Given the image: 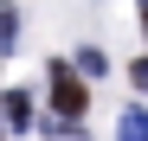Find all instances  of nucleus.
<instances>
[{
    "instance_id": "f257e3e1",
    "label": "nucleus",
    "mask_w": 148,
    "mask_h": 141,
    "mask_svg": "<svg viewBox=\"0 0 148 141\" xmlns=\"http://www.w3.org/2000/svg\"><path fill=\"white\" fill-rule=\"evenodd\" d=\"M52 109H58V122H64V128H77V122H84V109H90V90H84V77H77L64 58H52Z\"/></svg>"
},
{
    "instance_id": "f03ea898",
    "label": "nucleus",
    "mask_w": 148,
    "mask_h": 141,
    "mask_svg": "<svg viewBox=\"0 0 148 141\" xmlns=\"http://www.w3.org/2000/svg\"><path fill=\"white\" fill-rule=\"evenodd\" d=\"M0 122H13V128H32V96H26V90H13V96L0 103Z\"/></svg>"
},
{
    "instance_id": "7ed1b4c3",
    "label": "nucleus",
    "mask_w": 148,
    "mask_h": 141,
    "mask_svg": "<svg viewBox=\"0 0 148 141\" xmlns=\"http://www.w3.org/2000/svg\"><path fill=\"white\" fill-rule=\"evenodd\" d=\"M116 141H148V109H122V122H116Z\"/></svg>"
},
{
    "instance_id": "20e7f679",
    "label": "nucleus",
    "mask_w": 148,
    "mask_h": 141,
    "mask_svg": "<svg viewBox=\"0 0 148 141\" xmlns=\"http://www.w3.org/2000/svg\"><path fill=\"white\" fill-rule=\"evenodd\" d=\"M103 70H110V58L97 52V45H84L77 52V77H103Z\"/></svg>"
},
{
    "instance_id": "39448f33",
    "label": "nucleus",
    "mask_w": 148,
    "mask_h": 141,
    "mask_svg": "<svg viewBox=\"0 0 148 141\" xmlns=\"http://www.w3.org/2000/svg\"><path fill=\"white\" fill-rule=\"evenodd\" d=\"M13 39H19V13L0 7V52H13Z\"/></svg>"
},
{
    "instance_id": "423d86ee",
    "label": "nucleus",
    "mask_w": 148,
    "mask_h": 141,
    "mask_svg": "<svg viewBox=\"0 0 148 141\" xmlns=\"http://www.w3.org/2000/svg\"><path fill=\"white\" fill-rule=\"evenodd\" d=\"M129 77L142 83V96H148V58H135V64H129Z\"/></svg>"
},
{
    "instance_id": "0eeeda50",
    "label": "nucleus",
    "mask_w": 148,
    "mask_h": 141,
    "mask_svg": "<svg viewBox=\"0 0 148 141\" xmlns=\"http://www.w3.org/2000/svg\"><path fill=\"white\" fill-rule=\"evenodd\" d=\"M142 26H148V0H142Z\"/></svg>"
},
{
    "instance_id": "6e6552de",
    "label": "nucleus",
    "mask_w": 148,
    "mask_h": 141,
    "mask_svg": "<svg viewBox=\"0 0 148 141\" xmlns=\"http://www.w3.org/2000/svg\"><path fill=\"white\" fill-rule=\"evenodd\" d=\"M0 128H7V122H0Z\"/></svg>"
}]
</instances>
